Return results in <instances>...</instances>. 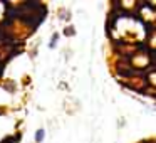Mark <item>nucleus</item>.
Returning a JSON list of instances; mask_svg holds the SVG:
<instances>
[{
    "instance_id": "1",
    "label": "nucleus",
    "mask_w": 156,
    "mask_h": 143,
    "mask_svg": "<svg viewBox=\"0 0 156 143\" xmlns=\"http://www.w3.org/2000/svg\"><path fill=\"white\" fill-rule=\"evenodd\" d=\"M42 135H44V131H39V133H37V140H42V138H44Z\"/></svg>"
}]
</instances>
